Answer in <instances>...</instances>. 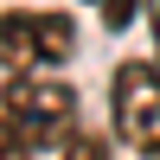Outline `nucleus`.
Segmentation results:
<instances>
[{
	"label": "nucleus",
	"instance_id": "obj_5",
	"mask_svg": "<svg viewBox=\"0 0 160 160\" xmlns=\"http://www.w3.org/2000/svg\"><path fill=\"white\" fill-rule=\"evenodd\" d=\"M0 160H32V148L19 141V128H13L7 115H0Z\"/></svg>",
	"mask_w": 160,
	"mask_h": 160
},
{
	"label": "nucleus",
	"instance_id": "obj_4",
	"mask_svg": "<svg viewBox=\"0 0 160 160\" xmlns=\"http://www.w3.org/2000/svg\"><path fill=\"white\" fill-rule=\"evenodd\" d=\"M58 160H109V141H102L96 128H77V135L58 148Z\"/></svg>",
	"mask_w": 160,
	"mask_h": 160
},
{
	"label": "nucleus",
	"instance_id": "obj_6",
	"mask_svg": "<svg viewBox=\"0 0 160 160\" xmlns=\"http://www.w3.org/2000/svg\"><path fill=\"white\" fill-rule=\"evenodd\" d=\"M135 7H141V0H102V13H109L102 26H109V32H122V26H135Z\"/></svg>",
	"mask_w": 160,
	"mask_h": 160
},
{
	"label": "nucleus",
	"instance_id": "obj_7",
	"mask_svg": "<svg viewBox=\"0 0 160 160\" xmlns=\"http://www.w3.org/2000/svg\"><path fill=\"white\" fill-rule=\"evenodd\" d=\"M148 32H154V64H160V0H148Z\"/></svg>",
	"mask_w": 160,
	"mask_h": 160
},
{
	"label": "nucleus",
	"instance_id": "obj_8",
	"mask_svg": "<svg viewBox=\"0 0 160 160\" xmlns=\"http://www.w3.org/2000/svg\"><path fill=\"white\" fill-rule=\"evenodd\" d=\"M154 160H160V154H154Z\"/></svg>",
	"mask_w": 160,
	"mask_h": 160
},
{
	"label": "nucleus",
	"instance_id": "obj_2",
	"mask_svg": "<svg viewBox=\"0 0 160 160\" xmlns=\"http://www.w3.org/2000/svg\"><path fill=\"white\" fill-rule=\"evenodd\" d=\"M109 115H115V141L135 148L141 160L160 154V64L148 58H122L109 83Z\"/></svg>",
	"mask_w": 160,
	"mask_h": 160
},
{
	"label": "nucleus",
	"instance_id": "obj_3",
	"mask_svg": "<svg viewBox=\"0 0 160 160\" xmlns=\"http://www.w3.org/2000/svg\"><path fill=\"white\" fill-rule=\"evenodd\" d=\"M77 51V26L71 13H26V7H7L0 13V71L26 77L38 64H58Z\"/></svg>",
	"mask_w": 160,
	"mask_h": 160
},
{
	"label": "nucleus",
	"instance_id": "obj_1",
	"mask_svg": "<svg viewBox=\"0 0 160 160\" xmlns=\"http://www.w3.org/2000/svg\"><path fill=\"white\" fill-rule=\"evenodd\" d=\"M0 115L19 128L26 148H64L77 135V90L51 71H26V77H7L0 90Z\"/></svg>",
	"mask_w": 160,
	"mask_h": 160
}]
</instances>
